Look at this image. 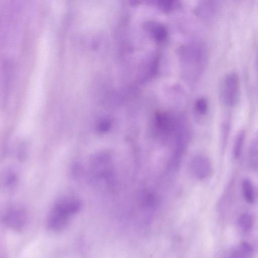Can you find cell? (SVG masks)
Masks as SVG:
<instances>
[{
  "label": "cell",
  "mask_w": 258,
  "mask_h": 258,
  "mask_svg": "<svg viewBox=\"0 0 258 258\" xmlns=\"http://www.w3.org/2000/svg\"><path fill=\"white\" fill-rule=\"evenodd\" d=\"M240 229L245 232H249L252 227L253 220L251 216L247 213L242 214L238 219Z\"/></svg>",
  "instance_id": "cell-14"
},
{
  "label": "cell",
  "mask_w": 258,
  "mask_h": 258,
  "mask_svg": "<svg viewBox=\"0 0 258 258\" xmlns=\"http://www.w3.org/2000/svg\"><path fill=\"white\" fill-rule=\"evenodd\" d=\"M151 33L154 41L158 44L164 43L169 36L167 27L164 24L159 23L152 24Z\"/></svg>",
  "instance_id": "cell-9"
},
{
  "label": "cell",
  "mask_w": 258,
  "mask_h": 258,
  "mask_svg": "<svg viewBox=\"0 0 258 258\" xmlns=\"http://www.w3.org/2000/svg\"><path fill=\"white\" fill-rule=\"evenodd\" d=\"M252 251V247L248 243L243 242L237 250L233 253L232 258H248Z\"/></svg>",
  "instance_id": "cell-12"
},
{
  "label": "cell",
  "mask_w": 258,
  "mask_h": 258,
  "mask_svg": "<svg viewBox=\"0 0 258 258\" xmlns=\"http://www.w3.org/2000/svg\"><path fill=\"white\" fill-rule=\"evenodd\" d=\"M70 218L52 209L46 222L48 228L53 231L58 232L66 228Z\"/></svg>",
  "instance_id": "cell-7"
},
{
  "label": "cell",
  "mask_w": 258,
  "mask_h": 258,
  "mask_svg": "<svg viewBox=\"0 0 258 258\" xmlns=\"http://www.w3.org/2000/svg\"><path fill=\"white\" fill-rule=\"evenodd\" d=\"M242 191L245 201L249 204H252L255 200V194L253 184L248 178H244L242 182Z\"/></svg>",
  "instance_id": "cell-10"
},
{
  "label": "cell",
  "mask_w": 258,
  "mask_h": 258,
  "mask_svg": "<svg viewBox=\"0 0 258 258\" xmlns=\"http://www.w3.org/2000/svg\"><path fill=\"white\" fill-rule=\"evenodd\" d=\"M190 169L195 178L199 180L207 178L212 171V165L209 158L205 155L195 156L190 163Z\"/></svg>",
  "instance_id": "cell-3"
},
{
  "label": "cell",
  "mask_w": 258,
  "mask_h": 258,
  "mask_svg": "<svg viewBox=\"0 0 258 258\" xmlns=\"http://www.w3.org/2000/svg\"><path fill=\"white\" fill-rule=\"evenodd\" d=\"M111 126V124L107 120H102L99 122L97 125V130L100 133H104L108 131Z\"/></svg>",
  "instance_id": "cell-17"
},
{
  "label": "cell",
  "mask_w": 258,
  "mask_h": 258,
  "mask_svg": "<svg viewBox=\"0 0 258 258\" xmlns=\"http://www.w3.org/2000/svg\"><path fill=\"white\" fill-rule=\"evenodd\" d=\"M156 5L159 8L165 12H172L180 6L178 1L169 0L157 1Z\"/></svg>",
  "instance_id": "cell-13"
},
{
  "label": "cell",
  "mask_w": 258,
  "mask_h": 258,
  "mask_svg": "<svg viewBox=\"0 0 258 258\" xmlns=\"http://www.w3.org/2000/svg\"><path fill=\"white\" fill-rule=\"evenodd\" d=\"M257 141H254L251 144L248 153V163L251 168L254 169L257 168Z\"/></svg>",
  "instance_id": "cell-15"
},
{
  "label": "cell",
  "mask_w": 258,
  "mask_h": 258,
  "mask_svg": "<svg viewBox=\"0 0 258 258\" xmlns=\"http://www.w3.org/2000/svg\"><path fill=\"white\" fill-rule=\"evenodd\" d=\"M179 57L183 73L190 79H196L204 71L207 60L205 46L199 42L186 44L180 48Z\"/></svg>",
  "instance_id": "cell-1"
},
{
  "label": "cell",
  "mask_w": 258,
  "mask_h": 258,
  "mask_svg": "<svg viewBox=\"0 0 258 258\" xmlns=\"http://www.w3.org/2000/svg\"><path fill=\"white\" fill-rule=\"evenodd\" d=\"M220 94L221 101L226 106H236L240 99V84L238 75L235 72L227 74L222 80Z\"/></svg>",
  "instance_id": "cell-2"
},
{
  "label": "cell",
  "mask_w": 258,
  "mask_h": 258,
  "mask_svg": "<svg viewBox=\"0 0 258 258\" xmlns=\"http://www.w3.org/2000/svg\"><path fill=\"white\" fill-rule=\"evenodd\" d=\"M3 222L9 228L20 230L26 225L27 215L23 209L20 207H13L9 209L3 217Z\"/></svg>",
  "instance_id": "cell-4"
},
{
  "label": "cell",
  "mask_w": 258,
  "mask_h": 258,
  "mask_svg": "<svg viewBox=\"0 0 258 258\" xmlns=\"http://www.w3.org/2000/svg\"><path fill=\"white\" fill-rule=\"evenodd\" d=\"M177 118L165 111L158 112L154 117V126L159 133L164 135L174 134Z\"/></svg>",
  "instance_id": "cell-5"
},
{
  "label": "cell",
  "mask_w": 258,
  "mask_h": 258,
  "mask_svg": "<svg viewBox=\"0 0 258 258\" xmlns=\"http://www.w3.org/2000/svg\"><path fill=\"white\" fill-rule=\"evenodd\" d=\"M17 181V175L12 170H4L0 175V186L5 190H12L15 187Z\"/></svg>",
  "instance_id": "cell-8"
},
{
  "label": "cell",
  "mask_w": 258,
  "mask_h": 258,
  "mask_svg": "<svg viewBox=\"0 0 258 258\" xmlns=\"http://www.w3.org/2000/svg\"><path fill=\"white\" fill-rule=\"evenodd\" d=\"M195 107L196 110L199 114L204 115L209 110L208 101L205 98H199L195 102Z\"/></svg>",
  "instance_id": "cell-16"
},
{
  "label": "cell",
  "mask_w": 258,
  "mask_h": 258,
  "mask_svg": "<svg viewBox=\"0 0 258 258\" xmlns=\"http://www.w3.org/2000/svg\"><path fill=\"white\" fill-rule=\"evenodd\" d=\"M245 132L242 130L237 135L233 149V156L235 160L240 158L244 144Z\"/></svg>",
  "instance_id": "cell-11"
},
{
  "label": "cell",
  "mask_w": 258,
  "mask_h": 258,
  "mask_svg": "<svg viewBox=\"0 0 258 258\" xmlns=\"http://www.w3.org/2000/svg\"><path fill=\"white\" fill-rule=\"evenodd\" d=\"M81 202L74 197H66L59 200L53 208L59 213L70 217L77 213L81 209Z\"/></svg>",
  "instance_id": "cell-6"
}]
</instances>
